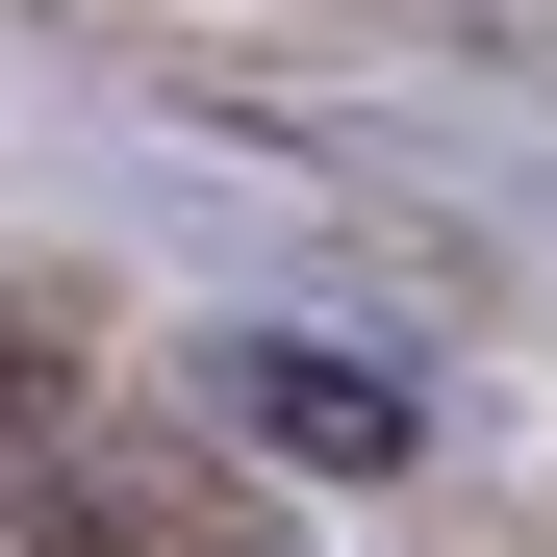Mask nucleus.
I'll list each match as a JSON object with an SVG mask.
<instances>
[{
	"label": "nucleus",
	"mask_w": 557,
	"mask_h": 557,
	"mask_svg": "<svg viewBox=\"0 0 557 557\" xmlns=\"http://www.w3.org/2000/svg\"><path fill=\"white\" fill-rule=\"evenodd\" d=\"M228 406H253V431H305V456H406V406H381V381H330V355H228Z\"/></svg>",
	"instance_id": "nucleus-1"
}]
</instances>
